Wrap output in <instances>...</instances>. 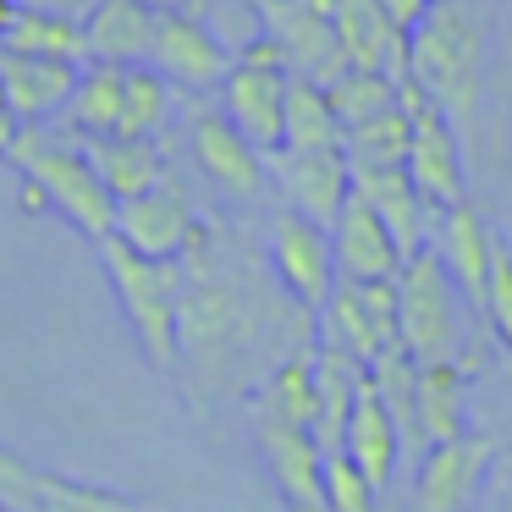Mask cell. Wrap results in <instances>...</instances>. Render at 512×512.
Returning <instances> with one entry per match:
<instances>
[{"instance_id":"obj_1","label":"cell","mask_w":512,"mask_h":512,"mask_svg":"<svg viewBox=\"0 0 512 512\" xmlns=\"http://www.w3.org/2000/svg\"><path fill=\"white\" fill-rule=\"evenodd\" d=\"M408 83L463 127L479 105L485 83V12L479 0H441L424 12V23L408 34Z\"/></svg>"},{"instance_id":"obj_2","label":"cell","mask_w":512,"mask_h":512,"mask_svg":"<svg viewBox=\"0 0 512 512\" xmlns=\"http://www.w3.org/2000/svg\"><path fill=\"white\" fill-rule=\"evenodd\" d=\"M6 160L17 166V199H23L28 215L50 210V215H61L72 232L94 237V243H105V237L116 232V199L105 193V182L94 177V166L78 149V138L61 144L45 127H23Z\"/></svg>"},{"instance_id":"obj_3","label":"cell","mask_w":512,"mask_h":512,"mask_svg":"<svg viewBox=\"0 0 512 512\" xmlns=\"http://www.w3.org/2000/svg\"><path fill=\"white\" fill-rule=\"evenodd\" d=\"M100 265H105V281H111L116 303H122L127 331L144 347V358L155 369H177V358H182V270L133 254L122 237H105L100 243Z\"/></svg>"},{"instance_id":"obj_4","label":"cell","mask_w":512,"mask_h":512,"mask_svg":"<svg viewBox=\"0 0 512 512\" xmlns=\"http://www.w3.org/2000/svg\"><path fill=\"white\" fill-rule=\"evenodd\" d=\"M397 342L413 364H457V309L441 259L419 248L397 270Z\"/></svg>"},{"instance_id":"obj_5","label":"cell","mask_w":512,"mask_h":512,"mask_svg":"<svg viewBox=\"0 0 512 512\" xmlns=\"http://www.w3.org/2000/svg\"><path fill=\"white\" fill-rule=\"evenodd\" d=\"M287 61L270 39H248L243 56H232V72L221 83V116L259 149L276 155L281 149V122H287Z\"/></svg>"},{"instance_id":"obj_6","label":"cell","mask_w":512,"mask_h":512,"mask_svg":"<svg viewBox=\"0 0 512 512\" xmlns=\"http://www.w3.org/2000/svg\"><path fill=\"white\" fill-rule=\"evenodd\" d=\"M402 105H408V160H402V171H408V182L419 188V199L441 215V210H452V204L468 199L457 127L446 122L413 83H402Z\"/></svg>"},{"instance_id":"obj_7","label":"cell","mask_w":512,"mask_h":512,"mask_svg":"<svg viewBox=\"0 0 512 512\" xmlns=\"http://www.w3.org/2000/svg\"><path fill=\"white\" fill-rule=\"evenodd\" d=\"M325 331L320 342L342 347L347 358L358 364H375L386 347H402L397 342V281H336V292L325 298L320 309Z\"/></svg>"},{"instance_id":"obj_8","label":"cell","mask_w":512,"mask_h":512,"mask_svg":"<svg viewBox=\"0 0 512 512\" xmlns=\"http://www.w3.org/2000/svg\"><path fill=\"white\" fill-rule=\"evenodd\" d=\"M254 12L265 23V39L281 50L287 72L320 83V89L347 72L342 45H336V23H331V0H265Z\"/></svg>"},{"instance_id":"obj_9","label":"cell","mask_w":512,"mask_h":512,"mask_svg":"<svg viewBox=\"0 0 512 512\" xmlns=\"http://www.w3.org/2000/svg\"><path fill=\"white\" fill-rule=\"evenodd\" d=\"M133 254L144 259H160V265H177L188 259L193 237H199V221H193V204H188V188L177 177H160L149 193L138 199H122L116 204V232Z\"/></svg>"},{"instance_id":"obj_10","label":"cell","mask_w":512,"mask_h":512,"mask_svg":"<svg viewBox=\"0 0 512 512\" xmlns=\"http://www.w3.org/2000/svg\"><path fill=\"white\" fill-rule=\"evenodd\" d=\"M270 265H276L281 287L292 303H303L309 314L325 309V298L336 292V254H331V232L292 210L270 215Z\"/></svg>"},{"instance_id":"obj_11","label":"cell","mask_w":512,"mask_h":512,"mask_svg":"<svg viewBox=\"0 0 512 512\" xmlns=\"http://www.w3.org/2000/svg\"><path fill=\"white\" fill-rule=\"evenodd\" d=\"M265 177H276V188H281V199H287L292 215L325 226V232L336 226L347 193H353L342 149H276V155L265 160Z\"/></svg>"},{"instance_id":"obj_12","label":"cell","mask_w":512,"mask_h":512,"mask_svg":"<svg viewBox=\"0 0 512 512\" xmlns=\"http://www.w3.org/2000/svg\"><path fill=\"white\" fill-rule=\"evenodd\" d=\"M149 67H155L171 89L210 94V89H221L226 72H232V50H226L193 12H160L155 17V50H149Z\"/></svg>"},{"instance_id":"obj_13","label":"cell","mask_w":512,"mask_h":512,"mask_svg":"<svg viewBox=\"0 0 512 512\" xmlns=\"http://www.w3.org/2000/svg\"><path fill=\"white\" fill-rule=\"evenodd\" d=\"M430 254L441 259L452 292H463L474 303V314H485V287H490V254H496V226L474 210V199L452 204L435 215L430 226Z\"/></svg>"},{"instance_id":"obj_14","label":"cell","mask_w":512,"mask_h":512,"mask_svg":"<svg viewBox=\"0 0 512 512\" xmlns=\"http://www.w3.org/2000/svg\"><path fill=\"white\" fill-rule=\"evenodd\" d=\"M490 463H496V446L485 435H457V441L430 446L413 479V512H468Z\"/></svg>"},{"instance_id":"obj_15","label":"cell","mask_w":512,"mask_h":512,"mask_svg":"<svg viewBox=\"0 0 512 512\" xmlns=\"http://www.w3.org/2000/svg\"><path fill=\"white\" fill-rule=\"evenodd\" d=\"M254 441H259V457H265L276 490L292 501V512H325V452L314 441V430L254 413Z\"/></svg>"},{"instance_id":"obj_16","label":"cell","mask_w":512,"mask_h":512,"mask_svg":"<svg viewBox=\"0 0 512 512\" xmlns=\"http://www.w3.org/2000/svg\"><path fill=\"white\" fill-rule=\"evenodd\" d=\"M193 160H199V171L232 204H254L259 193H265V155H259L221 111L193 116Z\"/></svg>"},{"instance_id":"obj_17","label":"cell","mask_w":512,"mask_h":512,"mask_svg":"<svg viewBox=\"0 0 512 512\" xmlns=\"http://www.w3.org/2000/svg\"><path fill=\"white\" fill-rule=\"evenodd\" d=\"M331 23H336V45L342 61L358 72H380L402 89L408 83V34L386 23L375 0H331Z\"/></svg>"},{"instance_id":"obj_18","label":"cell","mask_w":512,"mask_h":512,"mask_svg":"<svg viewBox=\"0 0 512 512\" xmlns=\"http://www.w3.org/2000/svg\"><path fill=\"white\" fill-rule=\"evenodd\" d=\"M331 254H336V281H397L402 270L391 232L358 193H347L342 215L331 226Z\"/></svg>"},{"instance_id":"obj_19","label":"cell","mask_w":512,"mask_h":512,"mask_svg":"<svg viewBox=\"0 0 512 512\" xmlns=\"http://www.w3.org/2000/svg\"><path fill=\"white\" fill-rule=\"evenodd\" d=\"M155 6L144 0H94L83 17V61L105 67H144L155 50Z\"/></svg>"},{"instance_id":"obj_20","label":"cell","mask_w":512,"mask_h":512,"mask_svg":"<svg viewBox=\"0 0 512 512\" xmlns=\"http://www.w3.org/2000/svg\"><path fill=\"white\" fill-rule=\"evenodd\" d=\"M78 72L83 67H72V61H39V56L0 50V89H6V105L23 127H45L56 111H67Z\"/></svg>"},{"instance_id":"obj_21","label":"cell","mask_w":512,"mask_h":512,"mask_svg":"<svg viewBox=\"0 0 512 512\" xmlns=\"http://www.w3.org/2000/svg\"><path fill=\"white\" fill-rule=\"evenodd\" d=\"M353 193L380 215V226L391 232L402 259H413L419 248H430V226H435V210L419 199V188L408 182V171H364L353 177Z\"/></svg>"},{"instance_id":"obj_22","label":"cell","mask_w":512,"mask_h":512,"mask_svg":"<svg viewBox=\"0 0 512 512\" xmlns=\"http://www.w3.org/2000/svg\"><path fill=\"white\" fill-rule=\"evenodd\" d=\"M342 452L353 457V468H358V474H364L375 490H386L391 479H397L402 430H397V419L386 413V402L375 397L369 375H364V391H358V402H353V419H347V430H342Z\"/></svg>"},{"instance_id":"obj_23","label":"cell","mask_w":512,"mask_h":512,"mask_svg":"<svg viewBox=\"0 0 512 512\" xmlns=\"http://www.w3.org/2000/svg\"><path fill=\"white\" fill-rule=\"evenodd\" d=\"M369 369L358 358H347L342 347L314 342V386H320V419H314V441L320 452H342V430L353 419V402L364 391Z\"/></svg>"},{"instance_id":"obj_24","label":"cell","mask_w":512,"mask_h":512,"mask_svg":"<svg viewBox=\"0 0 512 512\" xmlns=\"http://www.w3.org/2000/svg\"><path fill=\"white\" fill-rule=\"evenodd\" d=\"M78 149L89 155L94 177L105 182L116 204L149 193L160 177H166V160H160V144L149 138H78Z\"/></svg>"},{"instance_id":"obj_25","label":"cell","mask_w":512,"mask_h":512,"mask_svg":"<svg viewBox=\"0 0 512 512\" xmlns=\"http://www.w3.org/2000/svg\"><path fill=\"white\" fill-rule=\"evenodd\" d=\"M468 419V375L463 364H424L419 369V391H413V424H419L424 452L441 441H457Z\"/></svg>"},{"instance_id":"obj_26","label":"cell","mask_w":512,"mask_h":512,"mask_svg":"<svg viewBox=\"0 0 512 512\" xmlns=\"http://www.w3.org/2000/svg\"><path fill=\"white\" fill-rule=\"evenodd\" d=\"M254 413H270V419H281V424L314 430V419H320V386H314V342L298 347V353H287L276 369H270L265 386H259V397H254Z\"/></svg>"},{"instance_id":"obj_27","label":"cell","mask_w":512,"mask_h":512,"mask_svg":"<svg viewBox=\"0 0 512 512\" xmlns=\"http://www.w3.org/2000/svg\"><path fill=\"white\" fill-rule=\"evenodd\" d=\"M0 50L39 56V61H72V67H83V23L72 12L23 6V12L12 17V28L0 34Z\"/></svg>"},{"instance_id":"obj_28","label":"cell","mask_w":512,"mask_h":512,"mask_svg":"<svg viewBox=\"0 0 512 512\" xmlns=\"http://www.w3.org/2000/svg\"><path fill=\"white\" fill-rule=\"evenodd\" d=\"M122 89H127V67L89 61V67L78 72L72 100H67L72 138H116V122H122Z\"/></svg>"},{"instance_id":"obj_29","label":"cell","mask_w":512,"mask_h":512,"mask_svg":"<svg viewBox=\"0 0 512 512\" xmlns=\"http://www.w3.org/2000/svg\"><path fill=\"white\" fill-rule=\"evenodd\" d=\"M342 160H347V177H364V171H397L408 160V105H391L386 116L342 133Z\"/></svg>"},{"instance_id":"obj_30","label":"cell","mask_w":512,"mask_h":512,"mask_svg":"<svg viewBox=\"0 0 512 512\" xmlns=\"http://www.w3.org/2000/svg\"><path fill=\"white\" fill-rule=\"evenodd\" d=\"M281 149H342V122L325 105V89L309 78L287 83V122H281Z\"/></svg>"},{"instance_id":"obj_31","label":"cell","mask_w":512,"mask_h":512,"mask_svg":"<svg viewBox=\"0 0 512 512\" xmlns=\"http://www.w3.org/2000/svg\"><path fill=\"white\" fill-rule=\"evenodd\" d=\"M397 100H402V89H397L391 78H380V72L347 67L342 78L325 83V105H331V116L342 122V133H353V127H364V122H375V116H386Z\"/></svg>"},{"instance_id":"obj_32","label":"cell","mask_w":512,"mask_h":512,"mask_svg":"<svg viewBox=\"0 0 512 512\" xmlns=\"http://www.w3.org/2000/svg\"><path fill=\"white\" fill-rule=\"evenodd\" d=\"M171 122V83L155 67H127V89H122V122L116 138H149Z\"/></svg>"},{"instance_id":"obj_33","label":"cell","mask_w":512,"mask_h":512,"mask_svg":"<svg viewBox=\"0 0 512 512\" xmlns=\"http://www.w3.org/2000/svg\"><path fill=\"white\" fill-rule=\"evenodd\" d=\"M56 479H61L56 468H39V463H28L23 452L0 446V507L6 512H45Z\"/></svg>"},{"instance_id":"obj_34","label":"cell","mask_w":512,"mask_h":512,"mask_svg":"<svg viewBox=\"0 0 512 512\" xmlns=\"http://www.w3.org/2000/svg\"><path fill=\"white\" fill-rule=\"evenodd\" d=\"M380 490L353 468L347 452H325V512H375Z\"/></svg>"},{"instance_id":"obj_35","label":"cell","mask_w":512,"mask_h":512,"mask_svg":"<svg viewBox=\"0 0 512 512\" xmlns=\"http://www.w3.org/2000/svg\"><path fill=\"white\" fill-rule=\"evenodd\" d=\"M485 320L496 342L512 358V243L496 232V254H490V287H485Z\"/></svg>"},{"instance_id":"obj_36","label":"cell","mask_w":512,"mask_h":512,"mask_svg":"<svg viewBox=\"0 0 512 512\" xmlns=\"http://www.w3.org/2000/svg\"><path fill=\"white\" fill-rule=\"evenodd\" d=\"M380 12H386L391 28H402V34H413V28L424 23V12H430V0H375Z\"/></svg>"},{"instance_id":"obj_37","label":"cell","mask_w":512,"mask_h":512,"mask_svg":"<svg viewBox=\"0 0 512 512\" xmlns=\"http://www.w3.org/2000/svg\"><path fill=\"white\" fill-rule=\"evenodd\" d=\"M17 133H23V122H17L12 111H6V105H0V160L12 155V144H17Z\"/></svg>"},{"instance_id":"obj_38","label":"cell","mask_w":512,"mask_h":512,"mask_svg":"<svg viewBox=\"0 0 512 512\" xmlns=\"http://www.w3.org/2000/svg\"><path fill=\"white\" fill-rule=\"evenodd\" d=\"M23 12V0H0V34H6V28H12V17Z\"/></svg>"},{"instance_id":"obj_39","label":"cell","mask_w":512,"mask_h":512,"mask_svg":"<svg viewBox=\"0 0 512 512\" xmlns=\"http://www.w3.org/2000/svg\"><path fill=\"white\" fill-rule=\"evenodd\" d=\"M144 6H155V12H182L188 0H144Z\"/></svg>"},{"instance_id":"obj_40","label":"cell","mask_w":512,"mask_h":512,"mask_svg":"<svg viewBox=\"0 0 512 512\" xmlns=\"http://www.w3.org/2000/svg\"><path fill=\"white\" fill-rule=\"evenodd\" d=\"M67 6H94V0H50V12H67Z\"/></svg>"},{"instance_id":"obj_41","label":"cell","mask_w":512,"mask_h":512,"mask_svg":"<svg viewBox=\"0 0 512 512\" xmlns=\"http://www.w3.org/2000/svg\"><path fill=\"white\" fill-rule=\"evenodd\" d=\"M501 512H512V479L501 485Z\"/></svg>"},{"instance_id":"obj_42","label":"cell","mask_w":512,"mask_h":512,"mask_svg":"<svg viewBox=\"0 0 512 512\" xmlns=\"http://www.w3.org/2000/svg\"><path fill=\"white\" fill-rule=\"evenodd\" d=\"M507 380H512V358H507Z\"/></svg>"},{"instance_id":"obj_43","label":"cell","mask_w":512,"mask_h":512,"mask_svg":"<svg viewBox=\"0 0 512 512\" xmlns=\"http://www.w3.org/2000/svg\"><path fill=\"white\" fill-rule=\"evenodd\" d=\"M248 6H265V0H248Z\"/></svg>"},{"instance_id":"obj_44","label":"cell","mask_w":512,"mask_h":512,"mask_svg":"<svg viewBox=\"0 0 512 512\" xmlns=\"http://www.w3.org/2000/svg\"><path fill=\"white\" fill-rule=\"evenodd\" d=\"M430 6H441V0H430Z\"/></svg>"},{"instance_id":"obj_45","label":"cell","mask_w":512,"mask_h":512,"mask_svg":"<svg viewBox=\"0 0 512 512\" xmlns=\"http://www.w3.org/2000/svg\"><path fill=\"white\" fill-rule=\"evenodd\" d=\"M0 512H6V507H0Z\"/></svg>"}]
</instances>
